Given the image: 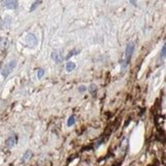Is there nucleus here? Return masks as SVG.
<instances>
[{"label":"nucleus","mask_w":166,"mask_h":166,"mask_svg":"<svg viewBox=\"0 0 166 166\" xmlns=\"http://www.w3.org/2000/svg\"><path fill=\"white\" fill-rule=\"evenodd\" d=\"M44 73H45V72H44L43 69H39V70H38V72H37V77H38V79H40V78L43 77V76H44Z\"/></svg>","instance_id":"ddd939ff"},{"label":"nucleus","mask_w":166,"mask_h":166,"mask_svg":"<svg viewBox=\"0 0 166 166\" xmlns=\"http://www.w3.org/2000/svg\"><path fill=\"white\" fill-rule=\"evenodd\" d=\"M51 59L55 60L57 64H60L64 60V55H63V51L62 50H55L51 52Z\"/></svg>","instance_id":"7ed1b4c3"},{"label":"nucleus","mask_w":166,"mask_h":166,"mask_svg":"<svg viewBox=\"0 0 166 166\" xmlns=\"http://www.w3.org/2000/svg\"><path fill=\"white\" fill-rule=\"evenodd\" d=\"M32 156V152L30 151V150H27L26 152H25V154H24V156H23V158H22V161L23 162H25L26 160H28L30 157Z\"/></svg>","instance_id":"1a4fd4ad"},{"label":"nucleus","mask_w":166,"mask_h":166,"mask_svg":"<svg viewBox=\"0 0 166 166\" xmlns=\"http://www.w3.org/2000/svg\"><path fill=\"white\" fill-rule=\"evenodd\" d=\"M2 4L4 5V7L8 8V9H15L17 7V1H12V0H10V1H8V0L2 1Z\"/></svg>","instance_id":"20e7f679"},{"label":"nucleus","mask_w":166,"mask_h":166,"mask_svg":"<svg viewBox=\"0 0 166 166\" xmlns=\"http://www.w3.org/2000/svg\"><path fill=\"white\" fill-rule=\"evenodd\" d=\"M17 138L15 135H12V136H9V138H7V140H6V142H5V146L7 148H12L13 146L15 145V143H17Z\"/></svg>","instance_id":"423d86ee"},{"label":"nucleus","mask_w":166,"mask_h":166,"mask_svg":"<svg viewBox=\"0 0 166 166\" xmlns=\"http://www.w3.org/2000/svg\"><path fill=\"white\" fill-rule=\"evenodd\" d=\"M74 124H75V117L74 116H70L68 118V121H67V125L70 127V126H73Z\"/></svg>","instance_id":"9d476101"},{"label":"nucleus","mask_w":166,"mask_h":166,"mask_svg":"<svg viewBox=\"0 0 166 166\" xmlns=\"http://www.w3.org/2000/svg\"><path fill=\"white\" fill-rule=\"evenodd\" d=\"M134 47H135V44L134 42H129L128 44L126 45V49H125V57H124V60H123V69L126 68L127 65L130 63L132 53L134 51Z\"/></svg>","instance_id":"f257e3e1"},{"label":"nucleus","mask_w":166,"mask_h":166,"mask_svg":"<svg viewBox=\"0 0 166 166\" xmlns=\"http://www.w3.org/2000/svg\"><path fill=\"white\" fill-rule=\"evenodd\" d=\"M27 43H28V45L31 46V47H34L36 44H37V39H36L34 34L27 35Z\"/></svg>","instance_id":"39448f33"},{"label":"nucleus","mask_w":166,"mask_h":166,"mask_svg":"<svg viewBox=\"0 0 166 166\" xmlns=\"http://www.w3.org/2000/svg\"><path fill=\"white\" fill-rule=\"evenodd\" d=\"M165 52H166V46H165V44L163 45V47H162V51H161V55H160V58H162L163 60L165 59Z\"/></svg>","instance_id":"4468645a"},{"label":"nucleus","mask_w":166,"mask_h":166,"mask_svg":"<svg viewBox=\"0 0 166 166\" xmlns=\"http://www.w3.org/2000/svg\"><path fill=\"white\" fill-rule=\"evenodd\" d=\"M86 89H87L86 86H84V85H81V86H79V91H80V92H84Z\"/></svg>","instance_id":"dca6fc26"},{"label":"nucleus","mask_w":166,"mask_h":166,"mask_svg":"<svg viewBox=\"0 0 166 166\" xmlns=\"http://www.w3.org/2000/svg\"><path fill=\"white\" fill-rule=\"evenodd\" d=\"M0 69H1V62H0Z\"/></svg>","instance_id":"f3484780"},{"label":"nucleus","mask_w":166,"mask_h":166,"mask_svg":"<svg viewBox=\"0 0 166 166\" xmlns=\"http://www.w3.org/2000/svg\"><path fill=\"white\" fill-rule=\"evenodd\" d=\"M77 52H78V50H72V51H70V52H69V55H67L66 59H70L71 57H73V55H75V53H77Z\"/></svg>","instance_id":"2eb2a0df"},{"label":"nucleus","mask_w":166,"mask_h":166,"mask_svg":"<svg viewBox=\"0 0 166 166\" xmlns=\"http://www.w3.org/2000/svg\"><path fill=\"white\" fill-rule=\"evenodd\" d=\"M8 46V39L7 38H1L0 39V53L4 52L7 49Z\"/></svg>","instance_id":"0eeeda50"},{"label":"nucleus","mask_w":166,"mask_h":166,"mask_svg":"<svg viewBox=\"0 0 166 166\" xmlns=\"http://www.w3.org/2000/svg\"><path fill=\"white\" fill-rule=\"evenodd\" d=\"M15 66H17V60H10V62H8L7 64L4 66V68L2 69V72H1L2 76H3V77H7V76L12 73V71L13 69L15 68Z\"/></svg>","instance_id":"f03ea898"},{"label":"nucleus","mask_w":166,"mask_h":166,"mask_svg":"<svg viewBox=\"0 0 166 166\" xmlns=\"http://www.w3.org/2000/svg\"><path fill=\"white\" fill-rule=\"evenodd\" d=\"M76 68V64L73 62H71V60H69L68 63H67V66H66V70L68 72H72L74 70V69Z\"/></svg>","instance_id":"6e6552de"},{"label":"nucleus","mask_w":166,"mask_h":166,"mask_svg":"<svg viewBox=\"0 0 166 166\" xmlns=\"http://www.w3.org/2000/svg\"><path fill=\"white\" fill-rule=\"evenodd\" d=\"M41 2H42V1H36V2H34V3H33V5L31 6L30 12H33V10H35L36 8L38 7V5H39V4H41Z\"/></svg>","instance_id":"f8f14e48"},{"label":"nucleus","mask_w":166,"mask_h":166,"mask_svg":"<svg viewBox=\"0 0 166 166\" xmlns=\"http://www.w3.org/2000/svg\"><path fill=\"white\" fill-rule=\"evenodd\" d=\"M88 90H89V92L91 93V95H95V91H96V85L95 84H90L89 85V87H88Z\"/></svg>","instance_id":"9b49d317"}]
</instances>
